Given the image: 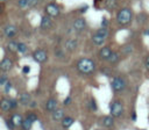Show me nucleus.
<instances>
[{"label": "nucleus", "instance_id": "f257e3e1", "mask_svg": "<svg viewBox=\"0 0 149 130\" xmlns=\"http://www.w3.org/2000/svg\"><path fill=\"white\" fill-rule=\"evenodd\" d=\"M77 68L81 72V73H85V74H90L94 71L95 68V64L92 59L90 58H81L80 60H78L77 63Z\"/></svg>", "mask_w": 149, "mask_h": 130}, {"label": "nucleus", "instance_id": "f03ea898", "mask_svg": "<svg viewBox=\"0 0 149 130\" xmlns=\"http://www.w3.org/2000/svg\"><path fill=\"white\" fill-rule=\"evenodd\" d=\"M116 20L120 24H127L130 22L132 20V12L130 9L128 8H122L121 10L118 12V15H116Z\"/></svg>", "mask_w": 149, "mask_h": 130}, {"label": "nucleus", "instance_id": "7ed1b4c3", "mask_svg": "<svg viewBox=\"0 0 149 130\" xmlns=\"http://www.w3.org/2000/svg\"><path fill=\"white\" fill-rule=\"evenodd\" d=\"M109 111H111V116H114V117H119L122 111H123V106L120 101H114L111 103L109 106Z\"/></svg>", "mask_w": 149, "mask_h": 130}, {"label": "nucleus", "instance_id": "20e7f679", "mask_svg": "<svg viewBox=\"0 0 149 130\" xmlns=\"http://www.w3.org/2000/svg\"><path fill=\"white\" fill-rule=\"evenodd\" d=\"M125 86H126V82H125V80H123L122 78H120V77L113 78V80H112V88H113L115 92L122 91V89L125 88Z\"/></svg>", "mask_w": 149, "mask_h": 130}, {"label": "nucleus", "instance_id": "39448f33", "mask_svg": "<svg viewBox=\"0 0 149 130\" xmlns=\"http://www.w3.org/2000/svg\"><path fill=\"white\" fill-rule=\"evenodd\" d=\"M33 58H34L37 63H43V62H45V60H47L48 55H47V52H45L44 50L38 49V50L34 51V53H33Z\"/></svg>", "mask_w": 149, "mask_h": 130}, {"label": "nucleus", "instance_id": "423d86ee", "mask_svg": "<svg viewBox=\"0 0 149 130\" xmlns=\"http://www.w3.org/2000/svg\"><path fill=\"white\" fill-rule=\"evenodd\" d=\"M45 12H47V14H48L49 16L56 17V16H58V14H59V8H58V6L55 5V3H49V5L45 6Z\"/></svg>", "mask_w": 149, "mask_h": 130}, {"label": "nucleus", "instance_id": "0eeeda50", "mask_svg": "<svg viewBox=\"0 0 149 130\" xmlns=\"http://www.w3.org/2000/svg\"><path fill=\"white\" fill-rule=\"evenodd\" d=\"M3 34H5V36H7V37H13V36H15V34H16V27H15V26H12V24L6 26V27L3 28Z\"/></svg>", "mask_w": 149, "mask_h": 130}, {"label": "nucleus", "instance_id": "6e6552de", "mask_svg": "<svg viewBox=\"0 0 149 130\" xmlns=\"http://www.w3.org/2000/svg\"><path fill=\"white\" fill-rule=\"evenodd\" d=\"M12 66H13V62L9 58H3L0 63V68L2 71H8L12 68Z\"/></svg>", "mask_w": 149, "mask_h": 130}, {"label": "nucleus", "instance_id": "1a4fd4ad", "mask_svg": "<svg viewBox=\"0 0 149 130\" xmlns=\"http://www.w3.org/2000/svg\"><path fill=\"white\" fill-rule=\"evenodd\" d=\"M45 109H47L48 111H52V113H54V111L57 109V101H56L55 99H49V100L47 101Z\"/></svg>", "mask_w": 149, "mask_h": 130}, {"label": "nucleus", "instance_id": "9d476101", "mask_svg": "<svg viewBox=\"0 0 149 130\" xmlns=\"http://www.w3.org/2000/svg\"><path fill=\"white\" fill-rule=\"evenodd\" d=\"M85 26H86V22H85L84 19H77V20H74V22H73V28H74L76 30H78V31L83 30V29L85 28Z\"/></svg>", "mask_w": 149, "mask_h": 130}, {"label": "nucleus", "instance_id": "9b49d317", "mask_svg": "<svg viewBox=\"0 0 149 130\" xmlns=\"http://www.w3.org/2000/svg\"><path fill=\"white\" fill-rule=\"evenodd\" d=\"M111 55H112V51H111V49L107 48V46H104V48L99 51V56H100L101 59H107V60H108V58H109Z\"/></svg>", "mask_w": 149, "mask_h": 130}, {"label": "nucleus", "instance_id": "f8f14e48", "mask_svg": "<svg viewBox=\"0 0 149 130\" xmlns=\"http://www.w3.org/2000/svg\"><path fill=\"white\" fill-rule=\"evenodd\" d=\"M64 110L63 109H56L54 113H52V120L54 121H63L64 118Z\"/></svg>", "mask_w": 149, "mask_h": 130}, {"label": "nucleus", "instance_id": "ddd939ff", "mask_svg": "<svg viewBox=\"0 0 149 130\" xmlns=\"http://www.w3.org/2000/svg\"><path fill=\"white\" fill-rule=\"evenodd\" d=\"M105 37H102V36H100L99 34H94L93 36H92V41H93V43L95 44V45H102L104 44V42H105Z\"/></svg>", "mask_w": 149, "mask_h": 130}, {"label": "nucleus", "instance_id": "4468645a", "mask_svg": "<svg viewBox=\"0 0 149 130\" xmlns=\"http://www.w3.org/2000/svg\"><path fill=\"white\" fill-rule=\"evenodd\" d=\"M12 122H13V124L15 125V127H17V125H22V123H23V120H22V116L20 115V114H14L13 116H12Z\"/></svg>", "mask_w": 149, "mask_h": 130}, {"label": "nucleus", "instance_id": "2eb2a0df", "mask_svg": "<svg viewBox=\"0 0 149 130\" xmlns=\"http://www.w3.org/2000/svg\"><path fill=\"white\" fill-rule=\"evenodd\" d=\"M0 107L3 111H8L10 108H12V103H10V100H7V99H2L1 100V103H0Z\"/></svg>", "mask_w": 149, "mask_h": 130}, {"label": "nucleus", "instance_id": "dca6fc26", "mask_svg": "<svg viewBox=\"0 0 149 130\" xmlns=\"http://www.w3.org/2000/svg\"><path fill=\"white\" fill-rule=\"evenodd\" d=\"M73 122H74V120H73L72 117L65 116V117L63 118V121H62V127L65 128V129H68V128H70V127L73 124Z\"/></svg>", "mask_w": 149, "mask_h": 130}, {"label": "nucleus", "instance_id": "f3484780", "mask_svg": "<svg viewBox=\"0 0 149 130\" xmlns=\"http://www.w3.org/2000/svg\"><path fill=\"white\" fill-rule=\"evenodd\" d=\"M41 27L43 29H47V28H50L51 27V20L49 16H43L42 20H41Z\"/></svg>", "mask_w": 149, "mask_h": 130}, {"label": "nucleus", "instance_id": "a211bd4d", "mask_svg": "<svg viewBox=\"0 0 149 130\" xmlns=\"http://www.w3.org/2000/svg\"><path fill=\"white\" fill-rule=\"evenodd\" d=\"M113 123H114L113 116H105V117L102 118V124H104L105 127H107V128L112 127V125H113Z\"/></svg>", "mask_w": 149, "mask_h": 130}, {"label": "nucleus", "instance_id": "6ab92c4d", "mask_svg": "<svg viewBox=\"0 0 149 130\" xmlns=\"http://www.w3.org/2000/svg\"><path fill=\"white\" fill-rule=\"evenodd\" d=\"M20 102L22 104H28L30 102V95L28 93H22L20 95Z\"/></svg>", "mask_w": 149, "mask_h": 130}, {"label": "nucleus", "instance_id": "aec40b11", "mask_svg": "<svg viewBox=\"0 0 149 130\" xmlns=\"http://www.w3.org/2000/svg\"><path fill=\"white\" fill-rule=\"evenodd\" d=\"M7 49H8L9 51H12V52L19 51V43H16V42L12 41V42H9V43L7 44Z\"/></svg>", "mask_w": 149, "mask_h": 130}, {"label": "nucleus", "instance_id": "412c9836", "mask_svg": "<svg viewBox=\"0 0 149 130\" xmlns=\"http://www.w3.org/2000/svg\"><path fill=\"white\" fill-rule=\"evenodd\" d=\"M76 46H77V42L73 41V39L66 41V43H65V48H66L68 50H70V51H73V50L76 49Z\"/></svg>", "mask_w": 149, "mask_h": 130}, {"label": "nucleus", "instance_id": "4be33fe9", "mask_svg": "<svg viewBox=\"0 0 149 130\" xmlns=\"http://www.w3.org/2000/svg\"><path fill=\"white\" fill-rule=\"evenodd\" d=\"M31 125H33V121H30L29 118H26V120H23V123H22L21 127H22L23 130H30Z\"/></svg>", "mask_w": 149, "mask_h": 130}, {"label": "nucleus", "instance_id": "5701e85b", "mask_svg": "<svg viewBox=\"0 0 149 130\" xmlns=\"http://www.w3.org/2000/svg\"><path fill=\"white\" fill-rule=\"evenodd\" d=\"M118 59H119V55H118L116 52H112V55H111L109 58H108V62H111V63H115Z\"/></svg>", "mask_w": 149, "mask_h": 130}, {"label": "nucleus", "instance_id": "b1692460", "mask_svg": "<svg viewBox=\"0 0 149 130\" xmlns=\"http://www.w3.org/2000/svg\"><path fill=\"white\" fill-rule=\"evenodd\" d=\"M115 6H116L115 0H106V7L107 8H114Z\"/></svg>", "mask_w": 149, "mask_h": 130}, {"label": "nucleus", "instance_id": "393cba45", "mask_svg": "<svg viewBox=\"0 0 149 130\" xmlns=\"http://www.w3.org/2000/svg\"><path fill=\"white\" fill-rule=\"evenodd\" d=\"M97 34H99L100 36H102V37H107V35H108V31L106 30V28H101V29H99L98 31H97Z\"/></svg>", "mask_w": 149, "mask_h": 130}, {"label": "nucleus", "instance_id": "a878e982", "mask_svg": "<svg viewBox=\"0 0 149 130\" xmlns=\"http://www.w3.org/2000/svg\"><path fill=\"white\" fill-rule=\"evenodd\" d=\"M19 6H20L21 8H27V7H29V6H28V0H19Z\"/></svg>", "mask_w": 149, "mask_h": 130}, {"label": "nucleus", "instance_id": "bb28decb", "mask_svg": "<svg viewBox=\"0 0 149 130\" xmlns=\"http://www.w3.org/2000/svg\"><path fill=\"white\" fill-rule=\"evenodd\" d=\"M90 108H91L93 111L97 110V103H95V100H94V99H91V101H90Z\"/></svg>", "mask_w": 149, "mask_h": 130}, {"label": "nucleus", "instance_id": "cd10ccee", "mask_svg": "<svg viewBox=\"0 0 149 130\" xmlns=\"http://www.w3.org/2000/svg\"><path fill=\"white\" fill-rule=\"evenodd\" d=\"M27 45L24 43H19V52H26Z\"/></svg>", "mask_w": 149, "mask_h": 130}, {"label": "nucleus", "instance_id": "c85d7f7f", "mask_svg": "<svg viewBox=\"0 0 149 130\" xmlns=\"http://www.w3.org/2000/svg\"><path fill=\"white\" fill-rule=\"evenodd\" d=\"M7 82H8V81H7V77H6V75H1V77H0V85L5 86Z\"/></svg>", "mask_w": 149, "mask_h": 130}, {"label": "nucleus", "instance_id": "c756f323", "mask_svg": "<svg viewBox=\"0 0 149 130\" xmlns=\"http://www.w3.org/2000/svg\"><path fill=\"white\" fill-rule=\"evenodd\" d=\"M27 118H29L30 121H33V122H34V121H36V120H37V116H36L35 114H28Z\"/></svg>", "mask_w": 149, "mask_h": 130}, {"label": "nucleus", "instance_id": "7c9ffc66", "mask_svg": "<svg viewBox=\"0 0 149 130\" xmlns=\"http://www.w3.org/2000/svg\"><path fill=\"white\" fill-rule=\"evenodd\" d=\"M37 2H38V0H28V6H29V7L35 6Z\"/></svg>", "mask_w": 149, "mask_h": 130}, {"label": "nucleus", "instance_id": "2f4dec72", "mask_svg": "<svg viewBox=\"0 0 149 130\" xmlns=\"http://www.w3.org/2000/svg\"><path fill=\"white\" fill-rule=\"evenodd\" d=\"M9 89H10V82L8 81V82L5 85V92H6V93H8V92H9Z\"/></svg>", "mask_w": 149, "mask_h": 130}, {"label": "nucleus", "instance_id": "473e14b6", "mask_svg": "<svg viewBox=\"0 0 149 130\" xmlns=\"http://www.w3.org/2000/svg\"><path fill=\"white\" fill-rule=\"evenodd\" d=\"M6 123H7V127H8V128H9V129H13V128H14V127H15V125H14V124H13V122H12V120H9V121H7V122H6Z\"/></svg>", "mask_w": 149, "mask_h": 130}, {"label": "nucleus", "instance_id": "72a5a7b5", "mask_svg": "<svg viewBox=\"0 0 149 130\" xmlns=\"http://www.w3.org/2000/svg\"><path fill=\"white\" fill-rule=\"evenodd\" d=\"M29 71H30V67L29 66H24L23 67V73H28Z\"/></svg>", "mask_w": 149, "mask_h": 130}, {"label": "nucleus", "instance_id": "f704fd0d", "mask_svg": "<svg viewBox=\"0 0 149 130\" xmlns=\"http://www.w3.org/2000/svg\"><path fill=\"white\" fill-rule=\"evenodd\" d=\"M70 102H71V98H70V96H69V98H66V99L64 100V104H69Z\"/></svg>", "mask_w": 149, "mask_h": 130}, {"label": "nucleus", "instance_id": "c9c22d12", "mask_svg": "<svg viewBox=\"0 0 149 130\" xmlns=\"http://www.w3.org/2000/svg\"><path fill=\"white\" fill-rule=\"evenodd\" d=\"M10 103H12V108H16V101L15 100H10Z\"/></svg>", "mask_w": 149, "mask_h": 130}, {"label": "nucleus", "instance_id": "e433bc0d", "mask_svg": "<svg viewBox=\"0 0 149 130\" xmlns=\"http://www.w3.org/2000/svg\"><path fill=\"white\" fill-rule=\"evenodd\" d=\"M146 67L149 70V56L146 58Z\"/></svg>", "mask_w": 149, "mask_h": 130}, {"label": "nucleus", "instance_id": "4c0bfd02", "mask_svg": "<svg viewBox=\"0 0 149 130\" xmlns=\"http://www.w3.org/2000/svg\"><path fill=\"white\" fill-rule=\"evenodd\" d=\"M56 53H57V56H58V57H62V52H61V51H58V50H57V52H56Z\"/></svg>", "mask_w": 149, "mask_h": 130}, {"label": "nucleus", "instance_id": "58836bf2", "mask_svg": "<svg viewBox=\"0 0 149 130\" xmlns=\"http://www.w3.org/2000/svg\"><path fill=\"white\" fill-rule=\"evenodd\" d=\"M136 120V115L135 114H133V121H135Z\"/></svg>", "mask_w": 149, "mask_h": 130}, {"label": "nucleus", "instance_id": "ea45409f", "mask_svg": "<svg viewBox=\"0 0 149 130\" xmlns=\"http://www.w3.org/2000/svg\"><path fill=\"white\" fill-rule=\"evenodd\" d=\"M1 1H7V0H1Z\"/></svg>", "mask_w": 149, "mask_h": 130}]
</instances>
